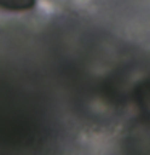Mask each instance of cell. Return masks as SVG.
Instances as JSON below:
<instances>
[{
  "instance_id": "1",
  "label": "cell",
  "mask_w": 150,
  "mask_h": 155,
  "mask_svg": "<svg viewBox=\"0 0 150 155\" xmlns=\"http://www.w3.org/2000/svg\"><path fill=\"white\" fill-rule=\"evenodd\" d=\"M36 0H0V8L8 12H28L32 10Z\"/></svg>"
}]
</instances>
